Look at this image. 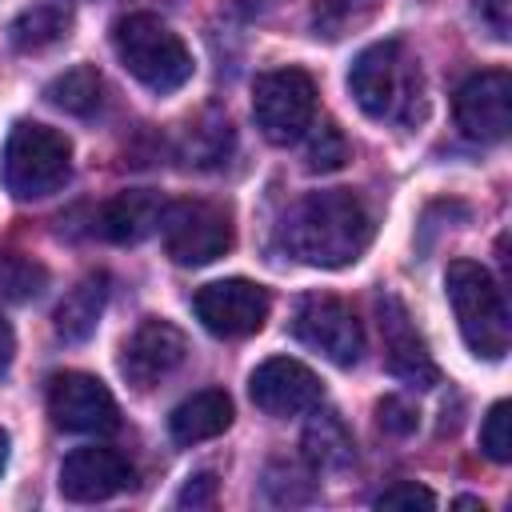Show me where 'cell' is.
I'll list each match as a JSON object with an SVG mask.
<instances>
[{
  "label": "cell",
  "instance_id": "13",
  "mask_svg": "<svg viewBox=\"0 0 512 512\" xmlns=\"http://www.w3.org/2000/svg\"><path fill=\"white\" fill-rule=\"evenodd\" d=\"M376 324H380V336H384V360H388L392 376H400L412 388H432L440 380L436 360H432L424 336L416 332L400 296H392V292L376 296Z\"/></svg>",
  "mask_w": 512,
  "mask_h": 512
},
{
  "label": "cell",
  "instance_id": "9",
  "mask_svg": "<svg viewBox=\"0 0 512 512\" xmlns=\"http://www.w3.org/2000/svg\"><path fill=\"white\" fill-rule=\"evenodd\" d=\"M268 308H272V296L264 284H252V280H216V284H204L196 296H192V312L196 320L212 332V336H224V340H240V336H252L264 328L268 320Z\"/></svg>",
  "mask_w": 512,
  "mask_h": 512
},
{
  "label": "cell",
  "instance_id": "5",
  "mask_svg": "<svg viewBox=\"0 0 512 512\" xmlns=\"http://www.w3.org/2000/svg\"><path fill=\"white\" fill-rule=\"evenodd\" d=\"M72 172V144L56 128L44 124H16L4 140L0 156V180L8 196L16 200H40L52 196Z\"/></svg>",
  "mask_w": 512,
  "mask_h": 512
},
{
  "label": "cell",
  "instance_id": "12",
  "mask_svg": "<svg viewBox=\"0 0 512 512\" xmlns=\"http://www.w3.org/2000/svg\"><path fill=\"white\" fill-rule=\"evenodd\" d=\"M248 396L264 416L284 420V416L312 412L324 396V384L308 364H300L292 356H272V360L256 364V372L248 376Z\"/></svg>",
  "mask_w": 512,
  "mask_h": 512
},
{
  "label": "cell",
  "instance_id": "2",
  "mask_svg": "<svg viewBox=\"0 0 512 512\" xmlns=\"http://www.w3.org/2000/svg\"><path fill=\"white\" fill-rule=\"evenodd\" d=\"M348 92L372 120H412L424 96L420 60L404 48V40L368 44L348 68Z\"/></svg>",
  "mask_w": 512,
  "mask_h": 512
},
{
  "label": "cell",
  "instance_id": "29",
  "mask_svg": "<svg viewBox=\"0 0 512 512\" xmlns=\"http://www.w3.org/2000/svg\"><path fill=\"white\" fill-rule=\"evenodd\" d=\"M476 12L492 28L496 40H508L512 36V0H476Z\"/></svg>",
  "mask_w": 512,
  "mask_h": 512
},
{
  "label": "cell",
  "instance_id": "6",
  "mask_svg": "<svg viewBox=\"0 0 512 512\" xmlns=\"http://www.w3.org/2000/svg\"><path fill=\"white\" fill-rule=\"evenodd\" d=\"M252 116L272 144H292L312 128L316 80L304 68H272L252 80Z\"/></svg>",
  "mask_w": 512,
  "mask_h": 512
},
{
  "label": "cell",
  "instance_id": "16",
  "mask_svg": "<svg viewBox=\"0 0 512 512\" xmlns=\"http://www.w3.org/2000/svg\"><path fill=\"white\" fill-rule=\"evenodd\" d=\"M160 216H164V200L148 188H132V192H120L116 200L104 204L100 232L112 244H140L144 236H152L160 228Z\"/></svg>",
  "mask_w": 512,
  "mask_h": 512
},
{
  "label": "cell",
  "instance_id": "31",
  "mask_svg": "<svg viewBox=\"0 0 512 512\" xmlns=\"http://www.w3.org/2000/svg\"><path fill=\"white\" fill-rule=\"evenodd\" d=\"M4 464H8V432L0 428V472H4Z\"/></svg>",
  "mask_w": 512,
  "mask_h": 512
},
{
  "label": "cell",
  "instance_id": "4",
  "mask_svg": "<svg viewBox=\"0 0 512 512\" xmlns=\"http://www.w3.org/2000/svg\"><path fill=\"white\" fill-rule=\"evenodd\" d=\"M112 48L128 76H136L152 92H176L192 76V52L188 44L152 12H132L116 20Z\"/></svg>",
  "mask_w": 512,
  "mask_h": 512
},
{
  "label": "cell",
  "instance_id": "32",
  "mask_svg": "<svg viewBox=\"0 0 512 512\" xmlns=\"http://www.w3.org/2000/svg\"><path fill=\"white\" fill-rule=\"evenodd\" d=\"M456 508H480V512H484V504H480V500H472V496H460V500H456Z\"/></svg>",
  "mask_w": 512,
  "mask_h": 512
},
{
  "label": "cell",
  "instance_id": "21",
  "mask_svg": "<svg viewBox=\"0 0 512 512\" xmlns=\"http://www.w3.org/2000/svg\"><path fill=\"white\" fill-rule=\"evenodd\" d=\"M64 32H68V8L60 4H36L12 20V44L20 52H40L56 44Z\"/></svg>",
  "mask_w": 512,
  "mask_h": 512
},
{
  "label": "cell",
  "instance_id": "10",
  "mask_svg": "<svg viewBox=\"0 0 512 512\" xmlns=\"http://www.w3.org/2000/svg\"><path fill=\"white\" fill-rule=\"evenodd\" d=\"M48 416L56 428L84 436L112 432L120 420L108 384L96 380L92 372H56L48 380Z\"/></svg>",
  "mask_w": 512,
  "mask_h": 512
},
{
  "label": "cell",
  "instance_id": "3",
  "mask_svg": "<svg viewBox=\"0 0 512 512\" xmlns=\"http://www.w3.org/2000/svg\"><path fill=\"white\" fill-rule=\"evenodd\" d=\"M444 292L456 312L464 344L484 360H504L512 344V324H508L504 288L492 280V272L476 260H452L444 272Z\"/></svg>",
  "mask_w": 512,
  "mask_h": 512
},
{
  "label": "cell",
  "instance_id": "26",
  "mask_svg": "<svg viewBox=\"0 0 512 512\" xmlns=\"http://www.w3.org/2000/svg\"><path fill=\"white\" fill-rule=\"evenodd\" d=\"M376 424L388 436H412L420 424V412L404 396H384V400H376Z\"/></svg>",
  "mask_w": 512,
  "mask_h": 512
},
{
  "label": "cell",
  "instance_id": "20",
  "mask_svg": "<svg viewBox=\"0 0 512 512\" xmlns=\"http://www.w3.org/2000/svg\"><path fill=\"white\" fill-rule=\"evenodd\" d=\"M100 92H104V80L92 64H76L44 88L48 104H56L60 112H72V116H92L100 108Z\"/></svg>",
  "mask_w": 512,
  "mask_h": 512
},
{
  "label": "cell",
  "instance_id": "7",
  "mask_svg": "<svg viewBox=\"0 0 512 512\" xmlns=\"http://www.w3.org/2000/svg\"><path fill=\"white\" fill-rule=\"evenodd\" d=\"M156 232L164 236V252L180 268L212 264L232 248V220L220 204H208V200H172V204H164V216H160Z\"/></svg>",
  "mask_w": 512,
  "mask_h": 512
},
{
  "label": "cell",
  "instance_id": "15",
  "mask_svg": "<svg viewBox=\"0 0 512 512\" xmlns=\"http://www.w3.org/2000/svg\"><path fill=\"white\" fill-rule=\"evenodd\" d=\"M136 472L116 448H76L60 464V496L72 504H100L124 488H132Z\"/></svg>",
  "mask_w": 512,
  "mask_h": 512
},
{
  "label": "cell",
  "instance_id": "30",
  "mask_svg": "<svg viewBox=\"0 0 512 512\" xmlns=\"http://www.w3.org/2000/svg\"><path fill=\"white\" fill-rule=\"evenodd\" d=\"M12 352H16V332H12V324L0 316V372L12 364Z\"/></svg>",
  "mask_w": 512,
  "mask_h": 512
},
{
  "label": "cell",
  "instance_id": "14",
  "mask_svg": "<svg viewBox=\"0 0 512 512\" xmlns=\"http://www.w3.org/2000/svg\"><path fill=\"white\" fill-rule=\"evenodd\" d=\"M188 356V340L184 332L172 324V320H160V316H148L128 340H124V352H120V372L128 384L136 388H152L160 384L164 376H172Z\"/></svg>",
  "mask_w": 512,
  "mask_h": 512
},
{
  "label": "cell",
  "instance_id": "23",
  "mask_svg": "<svg viewBox=\"0 0 512 512\" xmlns=\"http://www.w3.org/2000/svg\"><path fill=\"white\" fill-rule=\"evenodd\" d=\"M376 8H380V0H316L312 4V24H316L320 36L336 40V36L352 32L356 24H364Z\"/></svg>",
  "mask_w": 512,
  "mask_h": 512
},
{
  "label": "cell",
  "instance_id": "22",
  "mask_svg": "<svg viewBox=\"0 0 512 512\" xmlns=\"http://www.w3.org/2000/svg\"><path fill=\"white\" fill-rule=\"evenodd\" d=\"M48 288V268L32 256H20V252H4L0 256V292L8 300H32Z\"/></svg>",
  "mask_w": 512,
  "mask_h": 512
},
{
  "label": "cell",
  "instance_id": "18",
  "mask_svg": "<svg viewBox=\"0 0 512 512\" xmlns=\"http://www.w3.org/2000/svg\"><path fill=\"white\" fill-rule=\"evenodd\" d=\"M104 300H108V276L104 272H88L76 288H68V296L56 304V316H52V328L64 344H84L96 324H100V312H104Z\"/></svg>",
  "mask_w": 512,
  "mask_h": 512
},
{
  "label": "cell",
  "instance_id": "24",
  "mask_svg": "<svg viewBox=\"0 0 512 512\" xmlns=\"http://www.w3.org/2000/svg\"><path fill=\"white\" fill-rule=\"evenodd\" d=\"M304 160H308L312 172H336V168H344V160H348V140H344V132H340L332 120L316 124Z\"/></svg>",
  "mask_w": 512,
  "mask_h": 512
},
{
  "label": "cell",
  "instance_id": "25",
  "mask_svg": "<svg viewBox=\"0 0 512 512\" xmlns=\"http://www.w3.org/2000/svg\"><path fill=\"white\" fill-rule=\"evenodd\" d=\"M480 448L488 460L496 464H508L512 460V404L508 400H496L480 424Z\"/></svg>",
  "mask_w": 512,
  "mask_h": 512
},
{
  "label": "cell",
  "instance_id": "8",
  "mask_svg": "<svg viewBox=\"0 0 512 512\" xmlns=\"http://www.w3.org/2000/svg\"><path fill=\"white\" fill-rule=\"evenodd\" d=\"M292 332L300 344H308L336 368H352L364 352V328H360L356 312L340 296H328V292L300 296V304L292 312Z\"/></svg>",
  "mask_w": 512,
  "mask_h": 512
},
{
  "label": "cell",
  "instance_id": "11",
  "mask_svg": "<svg viewBox=\"0 0 512 512\" xmlns=\"http://www.w3.org/2000/svg\"><path fill=\"white\" fill-rule=\"evenodd\" d=\"M452 112H456V124L468 140H480V144L504 140L512 128V76L504 68H488V72L468 76L456 88Z\"/></svg>",
  "mask_w": 512,
  "mask_h": 512
},
{
  "label": "cell",
  "instance_id": "1",
  "mask_svg": "<svg viewBox=\"0 0 512 512\" xmlns=\"http://www.w3.org/2000/svg\"><path fill=\"white\" fill-rule=\"evenodd\" d=\"M376 236L372 212L348 188L308 192L284 216V248L312 268H344L356 264Z\"/></svg>",
  "mask_w": 512,
  "mask_h": 512
},
{
  "label": "cell",
  "instance_id": "19",
  "mask_svg": "<svg viewBox=\"0 0 512 512\" xmlns=\"http://www.w3.org/2000/svg\"><path fill=\"white\" fill-rule=\"evenodd\" d=\"M304 456L312 460V468L320 472H340L356 460V444H352V432L344 428L340 416L332 412H320L308 432H304Z\"/></svg>",
  "mask_w": 512,
  "mask_h": 512
},
{
  "label": "cell",
  "instance_id": "28",
  "mask_svg": "<svg viewBox=\"0 0 512 512\" xmlns=\"http://www.w3.org/2000/svg\"><path fill=\"white\" fill-rule=\"evenodd\" d=\"M212 500H216V476H212V472H196V476H188L184 488H180V496H176L180 508H208Z\"/></svg>",
  "mask_w": 512,
  "mask_h": 512
},
{
  "label": "cell",
  "instance_id": "27",
  "mask_svg": "<svg viewBox=\"0 0 512 512\" xmlns=\"http://www.w3.org/2000/svg\"><path fill=\"white\" fill-rule=\"evenodd\" d=\"M376 508H436V496L416 480H396L376 496Z\"/></svg>",
  "mask_w": 512,
  "mask_h": 512
},
{
  "label": "cell",
  "instance_id": "17",
  "mask_svg": "<svg viewBox=\"0 0 512 512\" xmlns=\"http://www.w3.org/2000/svg\"><path fill=\"white\" fill-rule=\"evenodd\" d=\"M232 424V400L228 392L220 388H204V392H192L188 400H180L168 416V432L176 444H200V440H212L220 436L224 428Z\"/></svg>",
  "mask_w": 512,
  "mask_h": 512
}]
</instances>
